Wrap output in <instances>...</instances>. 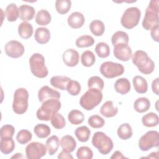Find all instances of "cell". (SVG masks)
Listing matches in <instances>:
<instances>
[{
	"label": "cell",
	"mask_w": 159,
	"mask_h": 159,
	"mask_svg": "<svg viewBox=\"0 0 159 159\" xmlns=\"http://www.w3.org/2000/svg\"><path fill=\"white\" fill-rule=\"evenodd\" d=\"M76 156L78 159H91L93 157V152L90 148L82 146L78 149Z\"/></svg>",
	"instance_id": "cell-45"
},
{
	"label": "cell",
	"mask_w": 159,
	"mask_h": 159,
	"mask_svg": "<svg viewBox=\"0 0 159 159\" xmlns=\"http://www.w3.org/2000/svg\"><path fill=\"white\" fill-rule=\"evenodd\" d=\"M150 34L152 39L157 42H159V27L158 25L155 26L150 30Z\"/></svg>",
	"instance_id": "cell-48"
},
{
	"label": "cell",
	"mask_w": 159,
	"mask_h": 159,
	"mask_svg": "<svg viewBox=\"0 0 159 159\" xmlns=\"http://www.w3.org/2000/svg\"><path fill=\"white\" fill-rule=\"evenodd\" d=\"M35 135L40 139L47 137L51 133V129L48 125L44 124H38L34 128Z\"/></svg>",
	"instance_id": "cell-34"
},
{
	"label": "cell",
	"mask_w": 159,
	"mask_h": 159,
	"mask_svg": "<svg viewBox=\"0 0 159 159\" xmlns=\"http://www.w3.org/2000/svg\"><path fill=\"white\" fill-rule=\"evenodd\" d=\"M158 80H159V78H157L155 80H154L153 81H152V91L157 95H159V93H158V84H159V82H158Z\"/></svg>",
	"instance_id": "cell-49"
},
{
	"label": "cell",
	"mask_w": 159,
	"mask_h": 159,
	"mask_svg": "<svg viewBox=\"0 0 159 159\" xmlns=\"http://www.w3.org/2000/svg\"><path fill=\"white\" fill-rule=\"evenodd\" d=\"M81 61L82 65L86 67L92 66L96 61L95 55L91 51L86 50L81 54Z\"/></svg>",
	"instance_id": "cell-37"
},
{
	"label": "cell",
	"mask_w": 159,
	"mask_h": 159,
	"mask_svg": "<svg viewBox=\"0 0 159 159\" xmlns=\"http://www.w3.org/2000/svg\"><path fill=\"white\" fill-rule=\"evenodd\" d=\"M47 147L42 143L33 142L25 147L26 157L28 159H39L45 155Z\"/></svg>",
	"instance_id": "cell-11"
},
{
	"label": "cell",
	"mask_w": 159,
	"mask_h": 159,
	"mask_svg": "<svg viewBox=\"0 0 159 159\" xmlns=\"http://www.w3.org/2000/svg\"><path fill=\"white\" fill-rule=\"evenodd\" d=\"M111 42L112 45L114 46L117 44L124 43L128 44L129 43V36L124 31L119 30L116 32L111 37Z\"/></svg>",
	"instance_id": "cell-36"
},
{
	"label": "cell",
	"mask_w": 159,
	"mask_h": 159,
	"mask_svg": "<svg viewBox=\"0 0 159 159\" xmlns=\"http://www.w3.org/2000/svg\"><path fill=\"white\" fill-rule=\"evenodd\" d=\"M14 148L15 142L12 137L1 139L0 150L2 153H3L5 155H8L14 150Z\"/></svg>",
	"instance_id": "cell-28"
},
{
	"label": "cell",
	"mask_w": 159,
	"mask_h": 159,
	"mask_svg": "<svg viewBox=\"0 0 159 159\" xmlns=\"http://www.w3.org/2000/svg\"><path fill=\"white\" fill-rule=\"evenodd\" d=\"M150 107V102L149 99L144 97L137 98L134 104V109L139 113H143L147 111Z\"/></svg>",
	"instance_id": "cell-24"
},
{
	"label": "cell",
	"mask_w": 159,
	"mask_h": 159,
	"mask_svg": "<svg viewBox=\"0 0 159 159\" xmlns=\"http://www.w3.org/2000/svg\"><path fill=\"white\" fill-rule=\"evenodd\" d=\"M95 52L99 57L104 58L110 55V48L106 43L99 42L95 47Z\"/></svg>",
	"instance_id": "cell-40"
},
{
	"label": "cell",
	"mask_w": 159,
	"mask_h": 159,
	"mask_svg": "<svg viewBox=\"0 0 159 159\" xmlns=\"http://www.w3.org/2000/svg\"><path fill=\"white\" fill-rule=\"evenodd\" d=\"M23 157H22V154L21 153H16V155H14V156H12L11 158H22Z\"/></svg>",
	"instance_id": "cell-52"
},
{
	"label": "cell",
	"mask_w": 159,
	"mask_h": 159,
	"mask_svg": "<svg viewBox=\"0 0 159 159\" xmlns=\"http://www.w3.org/2000/svg\"><path fill=\"white\" fill-rule=\"evenodd\" d=\"M24 47L17 40L9 41L4 47L6 54L11 58H17L22 56L24 53Z\"/></svg>",
	"instance_id": "cell-12"
},
{
	"label": "cell",
	"mask_w": 159,
	"mask_h": 159,
	"mask_svg": "<svg viewBox=\"0 0 159 159\" xmlns=\"http://www.w3.org/2000/svg\"><path fill=\"white\" fill-rule=\"evenodd\" d=\"M99 70L101 75L109 79L120 76L124 72V67L122 64L112 61L102 63Z\"/></svg>",
	"instance_id": "cell-10"
},
{
	"label": "cell",
	"mask_w": 159,
	"mask_h": 159,
	"mask_svg": "<svg viewBox=\"0 0 159 159\" xmlns=\"http://www.w3.org/2000/svg\"><path fill=\"white\" fill-rule=\"evenodd\" d=\"M141 12L137 7H130L127 8L123 13L120 23L125 29H131L136 27L140 19Z\"/></svg>",
	"instance_id": "cell-8"
},
{
	"label": "cell",
	"mask_w": 159,
	"mask_h": 159,
	"mask_svg": "<svg viewBox=\"0 0 159 159\" xmlns=\"http://www.w3.org/2000/svg\"><path fill=\"white\" fill-rule=\"evenodd\" d=\"M142 122L143 125L148 127L157 126L159 122V118L157 114L149 112L144 115L142 118Z\"/></svg>",
	"instance_id": "cell-29"
},
{
	"label": "cell",
	"mask_w": 159,
	"mask_h": 159,
	"mask_svg": "<svg viewBox=\"0 0 159 159\" xmlns=\"http://www.w3.org/2000/svg\"><path fill=\"white\" fill-rule=\"evenodd\" d=\"M14 132H15V129L12 125L9 124L4 125L1 128V131H0L1 139L12 137L14 134Z\"/></svg>",
	"instance_id": "cell-47"
},
{
	"label": "cell",
	"mask_w": 159,
	"mask_h": 159,
	"mask_svg": "<svg viewBox=\"0 0 159 159\" xmlns=\"http://www.w3.org/2000/svg\"><path fill=\"white\" fill-rule=\"evenodd\" d=\"M102 100L101 91L96 89H89L83 94L80 100L81 106L86 111H91L98 106Z\"/></svg>",
	"instance_id": "cell-4"
},
{
	"label": "cell",
	"mask_w": 159,
	"mask_h": 159,
	"mask_svg": "<svg viewBox=\"0 0 159 159\" xmlns=\"http://www.w3.org/2000/svg\"><path fill=\"white\" fill-rule=\"evenodd\" d=\"M89 29L91 33L94 35L95 36H101L105 31V25L100 20L96 19L93 20L90 25H89Z\"/></svg>",
	"instance_id": "cell-31"
},
{
	"label": "cell",
	"mask_w": 159,
	"mask_h": 159,
	"mask_svg": "<svg viewBox=\"0 0 159 159\" xmlns=\"http://www.w3.org/2000/svg\"><path fill=\"white\" fill-rule=\"evenodd\" d=\"M68 119L71 124L78 125L83 122L84 119V116L81 111L73 109L68 113Z\"/></svg>",
	"instance_id": "cell-33"
},
{
	"label": "cell",
	"mask_w": 159,
	"mask_h": 159,
	"mask_svg": "<svg viewBox=\"0 0 159 159\" xmlns=\"http://www.w3.org/2000/svg\"><path fill=\"white\" fill-rule=\"evenodd\" d=\"M66 90L71 96H77L81 91V85L78 81L71 80L67 85Z\"/></svg>",
	"instance_id": "cell-46"
},
{
	"label": "cell",
	"mask_w": 159,
	"mask_h": 159,
	"mask_svg": "<svg viewBox=\"0 0 159 159\" xmlns=\"http://www.w3.org/2000/svg\"><path fill=\"white\" fill-rule=\"evenodd\" d=\"M29 65L30 71L35 76L39 78L47 76L48 71L45 64V58L42 54L34 53L29 59Z\"/></svg>",
	"instance_id": "cell-6"
},
{
	"label": "cell",
	"mask_w": 159,
	"mask_h": 159,
	"mask_svg": "<svg viewBox=\"0 0 159 159\" xmlns=\"http://www.w3.org/2000/svg\"><path fill=\"white\" fill-rule=\"evenodd\" d=\"M76 45L78 48L89 47L94 43V40L91 35H84L79 37L76 40Z\"/></svg>",
	"instance_id": "cell-39"
},
{
	"label": "cell",
	"mask_w": 159,
	"mask_h": 159,
	"mask_svg": "<svg viewBox=\"0 0 159 159\" xmlns=\"http://www.w3.org/2000/svg\"><path fill=\"white\" fill-rule=\"evenodd\" d=\"M117 134L120 139L127 140L132 136L133 130L129 123H124L118 127Z\"/></svg>",
	"instance_id": "cell-26"
},
{
	"label": "cell",
	"mask_w": 159,
	"mask_h": 159,
	"mask_svg": "<svg viewBox=\"0 0 159 159\" xmlns=\"http://www.w3.org/2000/svg\"><path fill=\"white\" fill-rule=\"evenodd\" d=\"M50 121L52 126L57 129H61L66 125L65 118L61 114L58 112L52 116Z\"/></svg>",
	"instance_id": "cell-43"
},
{
	"label": "cell",
	"mask_w": 159,
	"mask_h": 159,
	"mask_svg": "<svg viewBox=\"0 0 159 159\" xmlns=\"http://www.w3.org/2000/svg\"><path fill=\"white\" fill-rule=\"evenodd\" d=\"M6 15L9 22L16 21L19 17V8L14 3L9 4L6 7Z\"/></svg>",
	"instance_id": "cell-35"
},
{
	"label": "cell",
	"mask_w": 159,
	"mask_h": 159,
	"mask_svg": "<svg viewBox=\"0 0 159 159\" xmlns=\"http://www.w3.org/2000/svg\"><path fill=\"white\" fill-rule=\"evenodd\" d=\"M60 145L61 147L63 150L71 153L73 152L76 148V142L71 135H66L61 139L60 141Z\"/></svg>",
	"instance_id": "cell-20"
},
{
	"label": "cell",
	"mask_w": 159,
	"mask_h": 159,
	"mask_svg": "<svg viewBox=\"0 0 159 159\" xmlns=\"http://www.w3.org/2000/svg\"><path fill=\"white\" fill-rule=\"evenodd\" d=\"M75 135L80 142H86L89 139L91 135V130L87 126H80L76 128V129L75 130Z\"/></svg>",
	"instance_id": "cell-30"
},
{
	"label": "cell",
	"mask_w": 159,
	"mask_h": 159,
	"mask_svg": "<svg viewBox=\"0 0 159 159\" xmlns=\"http://www.w3.org/2000/svg\"><path fill=\"white\" fill-rule=\"evenodd\" d=\"M114 55L119 60L129 61L132 55L131 48L127 44L120 43L114 46Z\"/></svg>",
	"instance_id": "cell-13"
},
{
	"label": "cell",
	"mask_w": 159,
	"mask_h": 159,
	"mask_svg": "<svg viewBox=\"0 0 159 159\" xmlns=\"http://www.w3.org/2000/svg\"><path fill=\"white\" fill-rule=\"evenodd\" d=\"M32 133L26 129H22L19 131L16 135L17 141L22 145L26 144L32 140Z\"/></svg>",
	"instance_id": "cell-42"
},
{
	"label": "cell",
	"mask_w": 159,
	"mask_h": 159,
	"mask_svg": "<svg viewBox=\"0 0 159 159\" xmlns=\"http://www.w3.org/2000/svg\"><path fill=\"white\" fill-rule=\"evenodd\" d=\"M35 22L40 25H47L52 20L50 12L45 9H41L37 13L35 18Z\"/></svg>",
	"instance_id": "cell-27"
},
{
	"label": "cell",
	"mask_w": 159,
	"mask_h": 159,
	"mask_svg": "<svg viewBox=\"0 0 159 159\" xmlns=\"http://www.w3.org/2000/svg\"><path fill=\"white\" fill-rule=\"evenodd\" d=\"M61 102L57 99H50L44 101L41 107L38 109L36 115L40 120L48 121L52 116L60 109Z\"/></svg>",
	"instance_id": "cell-2"
},
{
	"label": "cell",
	"mask_w": 159,
	"mask_h": 159,
	"mask_svg": "<svg viewBox=\"0 0 159 159\" xmlns=\"http://www.w3.org/2000/svg\"><path fill=\"white\" fill-rule=\"evenodd\" d=\"M64 63L70 67H73L78 65L80 60L78 52L73 48L66 50L62 55Z\"/></svg>",
	"instance_id": "cell-15"
},
{
	"label": "cell",
	"mask_w": 159,
	"mask_h": 159,
	"mask_svg": "<svg viewBox=\"0 0 159 159\" xmlns=\"http://www.w3.org/2000/svg\"><path fill=\"white\" fill-rule=\"evenodd\" d=\"M104 81L101 78L98 76H93L89 78L88 81V86L89 89H96L102 91L104 88Z\"/></svg>",
	"instance_id": "cell-41"
},
{
	"label": "cell",
	"mask_w": 159,
	"mask_h": 159,
	"mask_svg": "<svg viewBox=\"0 0 159 159\" xmlns=\"http://www.w3.org/2000/svg\"><path fill=\"white\" fill-rule=\"evenodd\" d=\"M132 83L135 90L140 94H144L148 90V84L146 80L141 76H135L133 80Z\"/></svg>",
	"instance_id": "cell-23"
},
{
	"label": "cell",
	"mask_w": 159,
	"mask_h": 159,
	"mask_svg": "<svg viewBox=\"0 0 159 159\" xmlns=\"http://www.w3.org/2000/svg\"><path fill=\"white\" fill-rule=\"evenodd\" d=\"M84 21V16L80 12H74L71 13L67 19L69 26L73 29L81 28L83 25Z\"/></svg>",
	"instance_id": "cell-16"
},
{
	"label": "cell",
	"mask_w": 159,
	"mask_h": 159,
	"mask_svg": "<svg viewBox=\"0 0 159 159\" xmlns=\"http://www.w3.org/2000/svg\"><path fill=\"white\" fill-rule=\"evenodd\" d=\"M159 145V133L156 130H149L142 135L139 141V147L142 151H148Z\"/></svg>",
	"instance_id": "cell-9"
},
{
	"label": "cell",
	"mask_w": 159,
	"mask_h": 159,
	"mask_svg": "<svg viewBox=\"0 0 159 159\" xmlns=\"http://www.w3.org/2000/svg\"><path fill=\"white\" fill-rule=\"evenodd\" d=\"M88 124L94 129L101 128L105 124L104 119L98 115H93L88 120Z\"/></svg>",
	"instance_id": "cell-44"
},
{
	"label": "cell",
	"mask_w": 159,
	"mask_h": 159,
	"mask_svg": "<svg viewBox=\"0 0 159 159\" xmlns=\"http://www.w3.org/2000/svg\"><path fill=\"white\" fill-rule=\"evenodd\" d=\"M33 27L32 24L27 22H22L18 27L19 35L24 39L30 38L33 34Z\"/></svg>",
	"instance_id": "cell-25"
},
{
	"label": "cell",
	"mask_w": 159,
	"mask_h": 159,
	"mask_svg": "<svg viewBox=\"0 0 159 159\" xmlns=\"http://www.w3.org/2000/svg\"><path fill=\"white\" fill-rule=\"evenodd\" d=\"M46 146L47 147L48 154L53 155L58 150L60 146L59 139L57 135H52L46 141Z\"/></svg>",
	"instance_id": "cell-32"
},
{
	"label": "cell",
	"mask_w": 159,
	"mask_h": 159,
	"mask_svg": "<svg viewBox=\"0 0 159 159\" xmlns=\"http://www.w3.org/2000/svg\"><path fill=\"white\" fill-rule=\"evenodd\" d=\"M13 99V111L17 114L25 113L28 108L29 93L27 89L23 88L17 89L14 92Z\"/></svg>",
	"instance_id": "cell-7"
},
{
	"label": "cell",
	"mask_w": 159,
	"mask_h": 159,
	"mask_svg": "<svg viewBox=\"0 0 159 159\" xmlns=\"http://www.w3.org/2000/svg\"><path fill=\"white\" fill-rule=\"evenodd\" d=\"M71 7L70 0H57L55 1V9L60 14H65Z\"/></svg>",
	"instance_id": "cell-38"
},
{
	"label": "cell",
	"mask_w": 159,
	"mask_h": 159,
	"mask_svg": "<svg viewBox=\"0 0 159 159\" xmlns=\"http://www.w3.org/2000/svg\"><path fill=\"white\" fill-rule=\"evenodd\" d=\"M71 79L66 76H54L51 78L50 84L55 88L66 90L67 85Z\"/></svg>",
	"instance_id": "cell-19"
},
{
	"label": "cell",
	"mask_w": 159,
	"mask_h": 159,
	"mask_svg": "<svg viewBox=\"0 0 159 159\" xmlns=\"http://www.w3.org/2000/svg\"><path fill=\"white\" fill-rule=\"evenodd\" d=\"M60 93L48 86H42L38 92V98L40 102L43 103L44 101L50 99L60 98Z\"/></svg>",
	"instance_id": "cell-14"
},
{
	"label": "cell",
	"mask_w": 159,
	"mask_h": 159,
	"mask_svg": "<svg viewBox=\"0 0 159 159\" xmlns=\"http://www.w3.org/2000/svg\"><path fill=\"white\" fill-rule=\"evenodd\" d=\"M19 18L24 22L32 20L35 13L34 8L27 4H22L19 7Z\"/></svg>",
	"instance_id": "cell-17"
},
{
	"label": "cell",
	"mask_w": 159,
	"mask_h": 159,
	"mask_svg": "<svg viewBox=\"0 0 159 159\" xmlns=\"http://www.w3.org/2000/svg\"><path fill=\"white\" fill-rule=\"evenodd\" d=\"M118 112V108L112 101H107L104 103L100 109L101 114L105 117L109 118L115 116Z\"/></svg>",
	"instance_id": "cell-18"
},
{
	"label": "cell",
	"mask_w": 159,
	"mask_h": 159,
	"mask_svg": "<svg viewBox=\"0 0 159 159\" xmlns=\"http://www.w3.org/2000/svg\"><path fill=\"white\" fill-rule=\"evenodd\" d=\"M58 158L59 159H73V157L70 154V153L69 152H67L66 151H64V150H62L58 155Z\"/></svg>",
	"instance_id": "cell-50"
},
{
	"label": "cell",
	"mask_w": 159,
	"mask_h": 159,
	"mask_svg": "<svg viewBox=\"0 0 159 159\" xmlns=\"http://www.w3.org/2000/svg\"><path fill=\"white\" fill-rule=\"evenodd\" d=\"M111 158H117V159H120V158H127V157H124L122 153L119 151H116L112 155L111 157Z\"/></svg>",
	"instance_id": "cell-51"
},
{
	"label": "cell",
	"mask_w": 159,
	"mask_h": 159,
	"mask_svg": "<svg viewBox=\"0 0 159 159\" xmlns=\"http://www.w3.org/2000/svg\"><path fill=\"white\" fill-rule=\"evenodd\" d=\"M93 145L98 148L102 155L109 153L113 148L114 143L112 139L102 132H96L92 137Z\"/></svg>",
	"instance_id": "cell-5"
},
{
	"label": "cell",
	"mask_w": 159,
	"mask_h": 159,
	"mask_svg": "<svg viewBox=\"0 0 159 159\" xmlns=\"http://www.w3.org/2000/svg\"><path fill=\"white\" fill-rule=\"evenodd\" d=\"M130 83L129 80L125 78H120L117 80L114 83L115 90L120 94H126L130 90Z\"/></svg>",
	"instance_id": "cell-22"
},
{
	"label": "cell",
	"mask_w": 159,
	"mask_h": 159,
	"mask_svg": "<svg viewBox=\"0 0 159 159\" xmlns=\"http://www.w3.org/2000/svg\"><path fill=\"white\" fill-rule=\"evenodd\" d=\"M132 61L138 68L139 70L144 75L152 73L155 69L153 61L143 50L135 52L132 57Z\"/></svg>",
	"instance_id": "cell-1"
},
{
	"label": "cell",
	"mask_w": 159,
	"mask_h": 159,
	"mask_svg": "<svg viewBox=\"0 0 159 159\" xmlns=\"http://www.w3.org/2000/svg\"><path fill=\"white\" fill-rule=\"evenodd\" d=\"M158 4L159 1L158 0H152L145 10V16L142 21V27L147 30H151L153 27L158 25Z\"/></svg>",
	"instance_id": "cell-3"
},
{
	"label": "cell",
	"mask_w": 159,
	"mask_h": 159,
	"mask_svg": "<svg viewBox=\"0 0 159 159\" xmlns=\"http://www.w3.org/2000/svg\"><path fill=\"white\" fill-rule=\"evenodd\" d=\"M50 37V32L46 27H39L35 32V40L40 44L47 43L49 41Z\"/></svg>",
	"instance_id": "cell-21"
}]
</instances>
